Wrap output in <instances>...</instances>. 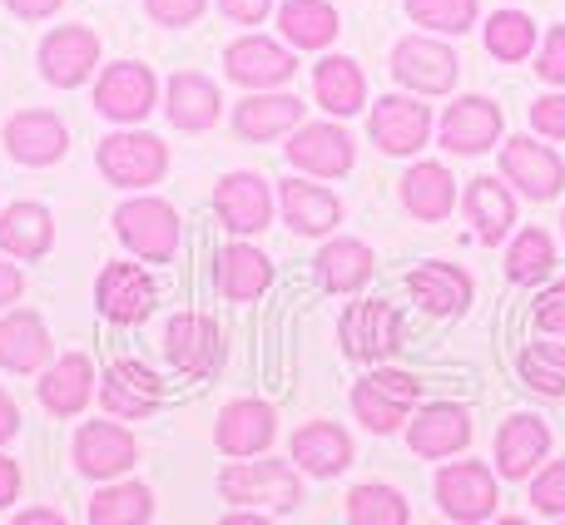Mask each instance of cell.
<instances>
[{
    "mask_svg": "<svg viewBox=\"0 0 565 525\" xmlns=\"http://www.w3.org/2000/svg\"><path fill=\"white\" fill-rule=\"evenodd\" d=\"M115 224H119V238H125L139 258H149V262L174 258L179 214L164 204V199H129V204L115 214Z\"/></svg>",
    "mask_w": 565,
    "mask_h": 525,
    "instance_id": "cell-1",
    "label": "cell"
},
{
    "mask_svg": "<svg viewBox=\"0 0 565 525\" xmlns=\"http://www.w3.org/2000/svg\"><path fill=\"white\" fill-rule=\"evenodd\" d=\"M169 154L154 135H109L99 144V169H105L109 184L119 189H139V184H154L164 174Z\"/></svg>",
    "mask_w": 565,
    "mask_h": 525,
    "instance_id": "cell-2",
    "label": "cell"
},
{
    "mask_svg": "<svg viewBox=\"0 0 565 525\" xmlns=\"http://www.w3.org/2000/svg\"><path fill=\"white\" fill-rule=\"evenodd\" d=\"M224 496L244 501V506H298L302 486L298 471L282 461H244V467L224 471Z\"/></svg>",
    "mask_w": 565,
    "mask_h": 525,
    "instance_id": "cell-3",
    "label": "cell"
},
{
    "mask_svg": "<svg viewBox=\"0 0 565 525\" xmlns=\"http://www.w3.org/2000/svg\"><path fill=\"white\" fill-rule=\"evenodd\" d=\"M392 75L407 89H417V95H441V89L457 85V55H451L441 40L407 35L392 50Z\"/></svg>",
    "mask_w": 565,
    "mask_h": 525,
    "instance_id": "cell-4",
    "label": "cell"
},
{
    "mask_svg": "<svg viewBox=\"0 0 565 525\" xmlns=\"http://www.w3.org/2000/svg\"><path fill=\"white\" fill-rule=\"evenodd\" d=\"M95 109L109 119H145L154 109V75L139 60H119L105 69V79L95 85Z\"/></svg>",
    "mask_w": 565,
    "mask_h": 525,
    "instance_id": "cell-5",
    "label": "cell"
},
{
    "mask_svg": "<svg viewBox=\"0 0 565 525\" xmlns=\"http://www.w3.org/2000/svg\"><path fill=\"white\" fill-rule=\"evenodd\" d=\"M437 501L447 506L451 521L471 525V521H487L491 506H497V476L477 461H461V467H447L437 476Z\"/></svg>",
    "mask_w": 565,
    "mask_h": 525,
    "instance_id": "cell-6",
    "label": "cell"
},
{
    "mask_svg": "<svg viewBox=\"0 0 565 525\" xmlns=\"http://www.w3.org/2000/svg\"><path fill=\"white\" fill-rule=\"evenodd\" d=\"M95 302L105 318L139 322V318H149V308H154V278H149L145 268H135V262H109L95 282Z\"/></svg>",
    "mask_w": 565,
    "mask_h": 525,
    "instance_id": "cell-7",
    "label": "cell"
},
{
    "mask_svg": "<svg viewBox=\"0 0 565 525\" xmlns=\"http://www.w3.org/2000/svg\"><path fill=\"white\" fill-rule=\"evenodd\" d=\"M99 60V35L85 25H60L55 35H45L40 45V69H45L50 85H79V79L95 69Z\"/></svg>",
    "mask_w": 565,
    "mask_h": 525,
    "instance_id": "cell-8",
    "label": "cell"
},
{
    "mask_svg": "<svg viewBox=\"0 0 565 525\" xmlns=\"http://www.w3.org/2000/svg\"><path fill=\"white\" fill-rule=\"evenodd\" d=\"M164 347H169V357H174V367L184 372V377H214L218 357H224V338H218V328L209 318H199V312H184V318L169 322Z\"/></svg>",
    "mask_w": 565,
    "mask_h": 525,
    "instance_id": "cell-9",
    "label": "cell"
},
{
    "mask_svg": "<svg viewBox=\"0 0 565 525\" xmlns=\"http://www.w3.org/2000/svg\"><path fill=\"white\" fill-rule=\"evenodd\" d=\"M427 135H431L427 105L402 99V95L377 99V109H372V139H377V149H387V154H412V149L427 144Z\"/></svg>",
    "mask_w": 565,
    "mask_h": 525,
    "instance_id": "cell-10",
    "label": "cell"
},
{
    "mask_svg": "<svg viewBox=\"0 0 565 525\" xmlns=\"http://www.w3.org/2000/svg\"><path fill=\"white\" fill-rule=\"evenodd\" d=\"M501 169H507L511 184L531 199H556L561 194L565 169L546 144H536V139H507V149H501Z\"/></svg>",
    "mask_w": 565,
    "mask_h": 525,
    "instance_id": "cell-11",
    "label": "cell"
},
{
    "mask_svg": "<svg viewBox=\"0 0 565 525\" xmlns=\"http://www.w3.org/2000/svg\"><path fill=\"white\" fill-rule=\"evenodd\" d=\"M75 467L85 476H119L135 467V437L115 421H89L75 437Z\"/></svg>",
    "mask_w": 565,
    "mask_h": 525,
    "instance_id": "cell-12",
    "label": "cell"
},
{
    "mask_svg": "<svg viewBox=\"0 0 565 525\" xmlns=\"http://www.w3.org/2000/svg\"><path fill=\"white\" fill-rule=\"evenodd\" d=\"M497 135H501V109L481 95L451 105L447 119H441V144L451 154H481V149L497 144Z\"/></svg>",
    "mask_w": 565,
    "mask_h": 525,
    "instance_id": "cell-13",
    "label": "cell"
},
{
    "mask_svg": "<svg viewBox=\"0 0 565 525\" xmlns=\"http://www.w3.org/2000/svg\"><path fill=\"white\" fill-rule=\"evenodd\" d=\"M218 218H224V228H234V234H258V228H268V218H274V199H268V184L258 174H228L224 184H218Z\"/></svg>",
    "mask_w": 565,
    "mask_h": 525,
    "instance_id": "cell-14",
    "label": "cell"
},
{
    "mask_svg": "<svg viewBox=\"0 0 565 525\" xmlns=\"http://www.w3.org/2000/svg\"><path fill=\"white\" fill-rule=\"evenodd\" d=\"M228 65V79H238V85H254V89H268V85H282V79L292 75V55L282 45L264 35H248V40H234L224 55Z\"/></svg>",
    "mask_w": 565,
    "mask_h": 525,
    "instance_id": "cell-15",
    "label": "cell"
},
{
    "mask_svg": "<svg viewBox=\"0 0 565 525\" xmlns=\"http://www.w3.org/2000/svg\"><path fill=\"white\" fill-rule=\"evenodd\" d=\"M159 397H164V387H159V377L145 367V362H115V367L105 372V411L109 417H145V411L159 407Z\"/></svg>",
    "mask_w": 565,
    "mask_h": 525,
    "instance_id": "cell-16",
    "label": "cell"
},
{
    "mask_svg": "<svg viewBox=\"0 0 565 525\" xmlns=\"http://www.w3.org/2000/svg\"><path fill=\"white\" fill-rule=\"evenodd\" d=\"M288 159L308 174H348L352 169V139L338 125H302L288 144Z\"/></svg>",
    "mask_w": 565,
    "mask_h": 525,
    "instance_id": "cell-17",
    "label": "cell"
},
{
    "mask_svg": "<svg viewBox=\"0 0 565 525\" xmlns=\"http://www.w3.org/2000/svg\"><path fill=\"white\" fill-rule=\"evenodd\" d=\"M342 347L348 357H387L397 347V312L387 302H358V308L342 318Z\"/></svg>",
    "mask_w": 565,
    "mask_h": 525,
    "instance_id": "cell-18",
    "label": "cell"
},
{
    "mask_svg": "<svg viewBox=\"0 0 565 525\" xmlns=\"http://www.w3.org/2000/svg\"><path fill=\"white\" fill-rule=\"evenodd\" d=\"M6 144H10V154L25 159V164H55V159L65 154L70 135H65V125H60L55 115L30 109V115H15L6 125Z\"/></svg>",
    "mask_w": 565,
    "mask_h": 525,
    "instance_id": "cell-19",
    "label": "cell"
},
{
    "mask_svg": "<svg viewBox=\"0 0 565 525\" xmlns=\"http://www.w3.org/2000/svg\"><path fill=\"white\" fill-rule=\"evenodd\" d=\"M546 447H551L546 421H536V417H511L507 427L497 431V461H501V476H507V481L531 476V471H536V461L546 457Z\"/></svg>",
    "mask_w": 565,
    "mask_h": 525,
    "instance_id": "cell-20",
    "label": "cell"
},
{
    "mask_svg": "<svg viewBox=\"0 0 565 525\" xmlns=\"http://www.w3.org/2000/svg\"><path fill=\"white\" fill-rule=\"evenodd\" d=\"M417 457H451L471 441V417L461 407H427L407 431Z\"/></svg>",
    "mask_w": 565,
    "mask_h": 525,
    "instance_id": "cell-21",
    "label": "cell"
},
{
    "mask_svg": "<svg viewBox=\"0 0 565 525\" xmlns=\"http://www.w3.org/2000/svg\"><path fill=\"white\" fill-rule=\"evenodd\" d=\"M292 461H298L308 476H332V471H342L352 461V441L342 427H332V421H312V427H302L298 437H292Z\"/></svg>",
    "mask_w": 565,
    "mask_h": 525,
    "instance_id": "cell-22",
    "label": "cell"
},
{
    "mask_svg": "<svg viewBox=\"0 0 565 525\" xmlns=\"http://www.w3.org/2000/svg\"><path fill=\"white\" fill-rule=\"evenodd\" d=\"M268 441H274V411L264 401H234V407H224V417H218V447L228 457H254Z\"/></svg>",
    "mask_w": 565,
    "mask_h": 525,
    "instance_id": "cell-23",
    "label": "cell"
},
{
    "mask_svg": "<svg viewBox=\"0 0 565 525\" xmlns=\"http://www.w3.org/2000/svg\"><path fill=\"white\" fill-rule=\"evenodd\" d=\"M50 357V332L35 312H15L0 322V367L10 372H35Z\"/></svg>",
    "mask_w": 565,
    "mask_h": 525,
    "instance_id": "cell-24",
    "label": "cell"
},
{
    "mask_svg": "<svg viewBox=\"0 0 565 525\" xmlns=\"http://www.w3.org/2000/svg\"><path fill=\"white\" fill-rule=\"evenodd\" d=\"M298 119H302V99H292V95H248L234 109V129L244 139H258V144L282 135V129H292Z\"/></svg>",
    "mask_w": 565,
    "mask_h": 525,
    "instance_id": "cell-25",
    "label": "cell"
},
{
    "mask_svg": "<svg viewBox=\"0 0 565 525\" xmlns=\"http://www.w3.org/2000/svg\"><path fill=\"white\" fill-rule=\"evenodd\" d=\"M89 382H95L89 362L79 357V352H70V357H60L55 367L45 372V382H40V401H45L55 417H75V411L89 401V392H95Z\"/></svg>",
    "mask_w": 565,
    "mask_h": 525,
    "instance_id": "cell-26",
    "label": "cell"
},
{
    "mask_svg": "<svg viewBox=\"0 0 565 525\" xmlns=\"http://www.w3.org/2000/svg\"><path fill=\"white\" fill-rule=\"evenodd\" d=\"M169 119L179 129H209L218 119V89L214 79H204L199 69L169 79Z\"/></svg>",
    "mask_w": 565,
    "mask_h": 525,
    "instance_id": "cell-27",
    "label": "cell"
},
{
    "mask_svg": "<svg viewBox=\"0 0 565 525\" xmlns=\"http://www.w3.org/2000/svg\"><path fill=\"white\" fill-rule=\"evenodd\" d=\"M282 214H288V224L298 228V234H328L332 224L342 218V204L328 194V189L318 184H302V179H288L282 184Z\"/></svg>",
    "mask_w": 565,
    "mask_h": 525,
    "instance_id": "cell-28",
    "label": "cell"
},
{
    "mask_svg": "<svg viewBox=\"0 0 565 525\" xmlns=\"http://www.w3.org/2000/svg\"><path fill=\"white\" fill-rule=\"evenodd\" d=\"M402 199H407V208L417 218L441 224V218L451 214V204H457V184H451V174L441 164H417L402 179Z\"/></svg>",
    "mask_w": 565,
    "mask_h": 525,
    "instance_id": "cell-29",
    "label": "cell"
},
{
    "mask_svg": "<svg viewBox=\"0 0 565 525\" xmlns=\"http://www.w3.org/2000/svg\"><path fill=\"white\" fill-rule=\"evenodd\" d=\"M278 25L292 45L322 50V45H332V35H338V10H332L328 0H282Z\"/></svg>",
    "mask_w": 565,
    "mask_h": 525,
    "instance_id": "cell-30",
    "label": "cell"
},
{
    "mask_svg": "<svg viewBox=\"0 0 565 525\" xmlns=\"http://www.w3.org/2000/svg\"><path fill=\"white\" fill-rule=\"evenodd\" d=\"M312 89H318V105L332 109V115H358L362 99H367V85H362V69L342 55H328L312 75Z\"/></svg>",
    "mask_w": 565,
    "mask_h": 525,
    "instance_id": "cell-31",
    "label": "cell"
},
{
    "mask_svg": "<svg viewBox=\"0 0 565 525\" xmlns=\"http://www.w3.org/2000/svg\"><path fill=\"white\" fill-rule=\"evenodd\" d=\"M55 238V224L40 204H10L6 218H0V248L15 258H40Z\"/></svg>",
    "mask_w": 565,
    "mask_h": 525,
    "instance_id": "cell-32",
    "label": "cell"
},
{
    "mask_svg": "<svg viewBox=\"0 0 565 525\" xmlns=\"http://www.w3.org/2000/svg\"><path fill=\"white\" fill-rule=\"evenodd\" d=\"M407 282H412V292H417L422 308H431V312H461L471 302L467 272L447 268V262H422Z\"/></svg>",
    "mask_w": 565,
    "mask_h": 525,
    "instance_id": "cell-33",
    "label": "cell"
},
{
    "mask_svg": "<svg viewBox=\"0 0 565 525\" xmlns=\"http://www.w3.org/2000/svg\"><path fill=\"white\" fill-rule=\"evenodd\" d=\"M467 214H471V224H477L481 244H501V234H507L511 218H516V204H511V194L497 184V179H471Z\"/></svg>",
    "mask_w": 565,
    "mask_h": 525,
    "instance_id": "cell-34",
    "label": "cell"
},
{
    "mask_svg": "<svg viewBox=\"0 0 565 525\" xmlns=\"http://www.w3.org/2000/svg\"><path fill=\"white\" fill-rule=\"evenodd\" d=\"M268 278H274V268H268V258L258 254V248H224V258H218V288H224V298L234 302H248L258 298V292L268 288Z\"/></svg>",
    "mask_w": 565,
    "mask_h": 525,
    "instance_id": "cell-35",
    "label": "cell"
},
{
    "mask_svg": "<svg viewBox=\"0 0 565 525\" xmlns=\"http://www.w3.org/2000/svg\"><path fill=\"white\" fill-rule=\"evenodd\" d=\"M318 278L328 282L332 292H352L372 278V248L358 244V238H342V244H328L318 254Z\"/></svg>",
    "mask_w": 565,
    "mask_h": 525,
    "instance_id": "cell-36",
    "label": "cell"
},
{
    "mask_svg": "<svg viewBox=\"0 0 565 525\" xmlns=\"http://www.w3.org/2000/svg\"><path fill=\"white\" fill-rule=\"evenodd\" d=\"M154 516L149 486H109L89 501V525H145Z\"/></svg>",
    "mask_w": 565,
    "mask_h": 525,
    "instance_id": "cell-37",
    "label": "cell"
},
{
    "mask_svg": "<svg viewBox=\"0 0 565 525\" xmlns=\"http://www.w3.org/2000/svg\"><path fill=\"white\" fill-rule=\"evenodd\" d=\"M487 50L497 60H526L536 50V25L526 10H497L487 25Z\"/></svg>",
    "mask_w": 565,
    "mask_h": 525,
    "instance_id": "cell-38",
    "label": "cell"
},
{
    "mask_svg": "<svg viewBox=\"0 0 565 525\" xmlns=\"http://www.w3.org/2000/svg\"><path fill=\"white\" fill-rule=\"evenodd\" d=\"M348 521L352 525H407V501L392 486H358L348 496Z\"/></svg>",
    "mask_w": 565,
    "mask_h": 525,
    "instance_id": "cell-39",
    "label": "cell"
},
{
    "mask_svg": "<svg viewBox=\"0 0 565 525\" xmlns=\"http://www.w3.org/2000/svg\"><path fill=\"white\" fill-rule=\"evenodd\" d=\"M551 262H556V248H551V238L541 234V228H526V234L511 244L507 272H511V282H536V278H546V272H551Z\"/></svg>",
    "mask_w": 565,
    "mask_h": 525,
    "instance_id": "cell-40",
    "label": "cell"
},
{
    "mask_svg": "<svg viewBox=\"0 0 565 525\" xmlns=\"http://www.w3.org/2000/svg\"><path fill=\"white\" fill-rule=\"evenodd\" d=\"M352 411H358V421L362 427H372V431H397L402 427V417H407V407H397V401L387 397V392L377 387V382H358V392H352Z\"/></svg>",
    "mask_w": 565,
    "mask_h": 525,
    "instance_id": "cell-41",
    "label": "cell"
},
{
    "mask_svg": "<svg viewBox=\"0 0 565 525\" xmlns=\"http://www.w3.org/2000/svg\"><path fill=\"white\" fill-rule=\"evenodd\" d=\"M407 15L427 30L457 35V30H467L477 20V0H407Z\"/></svg>",
    "mask_w": 565,
    "mask_h": 525,
    "instance_id": "cell-42",
    "label": "cell"
},
{
    "mask_svg": "<svg viewBox=\"0 0 565 525\" xmlns=\"http://www.w3.org/2000/svg\"><path fill=\"white\" fill-rule=\"evenodd\" d=\"M521 377L531 382L536 392H546V397H561L565 392V347H526L521 352Z\"/></svg>",
    "mask_w": 565,
    "mask_h": 525,
    "instance_id": "cell-43",
    "label": "cell"
},
{
    "mask_svg": "<svg viewBox=\"0 0 565 525\" xmlns=\"http://www.w3.org/2000/svg\"><path fill=\"white\" fill-rule=\"evenodd\" d=\"M531 506L551 511V516H561L565 511V461H556V467H546L536 476V486H531Z\"/></svg>",
    "mask_w": 565,
    "mask_h": 525,
    "instance_id": "cell-44",
    "label": "cell"
},
{
    "mask_svg": "<svg viewBox=\"0 0 565 525\" xmlns=\"http://www.w3.org/2000/svg\"><path fill=\"white\" fill-rule=\"evenodd\" d=\"M531 125L551 139H565V95H541L531 105Z\"/></svg>",
    "mask_w": 565,
    "mask_h": 525,
    "instance_id": "cell-45",
    "label": "cell"
},
{
    "mask_svg": "<svg viewBox=\"0 0 565 525\" xmlns=\"http://www.w3.org/2000/svg\"><path fill=\"white\" fill-rule=\"evenodd\" d=\"M536 322L546 332H561L565 338V282H556V288H546L536 298Z\"/></svg>",
    "mask_w": 565,
    "mask_h": 525,
    "instance_id": "cell-46",
    "label": "cell"
},
{
    "mask_svg": "<svg viewBox=\"0 0 565 525\" xmlns=\"http://www.w3.org/2000/svg\"><path fill=\"white\" fill-rule=\"evenodd\" d=\"M199 10H204V0H149V15L159 25H189V20H199Z\"/></svg>",
    "mask_w": 565,
    "mask_h": 525,
    "instance_id": "cell-47",
    "label": "cell"
},
{
    "mask_svg": "<svg viewBox=\"0 0 565 525\" xmlns=\"http://www.w3.org/2000/svg\"><path fill=\"white\" fill-rule=\"evenodd\" d=\"M541 75L546 79H556V85H565V25H556L546 35V50H541Z\"/></svg>",
    "mask_w": 565,
    "mask_h": 525,
    "instance_id": "cell-48",
    "label": "cell"
},
{
    "mask_svg": "<svg viewBox=\"0 0 565 525\" xmlns=\"http://www.w3.org/2000/svg\"><path fill=\"white\" fill-rule=\"evenodd\" d=\"M268 6H274V0H218V10H224L228 20H244V25H258V20L268 15Z\"/></svg>",
    "mask_w": 565,
    "mask_h": 525,
    "instance_id": "cell-49",
    "label": "cell"
},
{
    "mask_svg": "<svg viewBox=\"0 0 565 525\" xmlns=\"http://www.w3.org/2000/svg\"><path fill=\"white\" fill-rule=\"evenodd\" d=\"M6 6L15 10V15H25V20H40V15H55L65 0H6Z\"/></svg>",
    "mask_w": 565,
    "mask_h": 525,
    "instance_id": "cell-50",
    "label": "cell"
},
{
    "mask_svg": "<svg viewBox=\"0 0 565 525\" xmlns=\"http://www.w3.org/2000/svg\"><path fill=\"white\" fill-rule=\"evenodd\" d=\"M20 292H25V278H20L10 262H0V308H6V302H15Z\"/></svg>",
    "mask_w": 565,
    "mask_h": 525,
    "instance_id": "cell-51",
    "label": "cell"
},
{
    "mask_svg": "<svg viewBox=\"0 0 565 525\" xmlns=\"http://www.w3.org/2000/svg\"><path fill=\"white\" fill-rule=\"evenodd\" d=\"M15 491H20V471H15V461L0 457V506H10V501H15Z\"/></svg>",
    "mask_w": 565,
    "mask_h": 525,
    "instance_id": "cell-52",
    "label": "cell"
},
{
    "mask_svg": "<svg viewBox=\"0 0 565 525\" xmlns=\"http://www.w3.org/2000/svg\"><path fill=\"white\" fill-rule=\"evenodd\" d=\"M15 427H20V411H15V401L0 392V441H10L15 437Z\"/></svg>",
    "mask_w": 565,
    "mask_h": 525,
    "instance_id": "cell-53",
    "label": "cell"
},
{
    "mask_svg": "<svg viewBox=\"0 0 565 525\" xmlns=\"http://www.w3.org/2000/svg\"><path fill=\"white\" fill-rule=\"evenodd\" d=\"M15 525H70L65 516H55V511H25Z\"/></svg>",
    "mask_w": 565,
    "mask_h": 525,
    "instance_id": "cell-54",
    "label": "cell"
},
{
    "mask_svg": "<svg viewBox=\"0 0 565 525\" xmlns=\"http://www.w3.org/2000/svg\"><path fill=\"white\" fill-rule=\"evenodd\" d=\"M224 525H268V521L264 516H228Z\"/></svg>",
    "mask_w": 565,
    "mask_h": 525,
    "instance_id": "cell-55",
    "label": "cell"
},
{
    "mask_svg": "<svg viewBox=\"0 0 565 525\" xmlns=\"http://www.w3.org/2000/svg\"><path fill=\"white\" fill-rule=\"evenodd\" d=\"M497 525H526V521H497Z\"/></svg>",
    "mask_w": 565,
    "mask_h": 525,
    "instance_id": "cell-56",
    "label": "cell"
},
{
    "mask_svg": "<svg viewBox=\"0 0 565 525\" xmlns=\"http://www.w3.org/2000/svg\"><path fill=\"white\" fill-rule=\"evenodd\" d=\"M561 525H565V521H561Z\"/></svg>",
    "mask_w": 565,
    "mask_h": 525,
    "instance_id": "cell-57",
    "label": "cell"
}]
</instances>
